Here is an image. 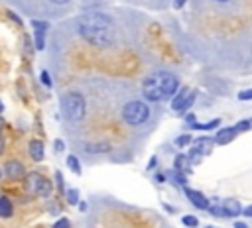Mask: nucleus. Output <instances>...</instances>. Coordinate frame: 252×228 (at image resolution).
<instances>
[{"label":"nucleus","instance_id":"nucleus-24","mask_svg":"<svg viewBox=\"0 0 252 228\" xmlns=\"http://www.w3.org/2000/svg\"><path fill=\"white\" fill-rule=\"evenodd\" d=\"M32 26L35 28V31H45V29H47V24H45V22H37V20H33Z\"/></svg>","mask_w":252,"mask_h":228},{"label":"nucleus","instance_id":"nucleus-10","mask_svg":"<svg viewBox=\"0 0 252 228\" xmlns=\"http://www.w3.org/2000/svg\"><path fill=\"white\" fill-rule=\"evenodd\" d=\"M51 193H53V185H51V181H49V179H45V177H43V179L39 181V185H37V189H35V193H33V195L47 199Z\"/></svg>","mask_w":252,"mask_h":228},{"label":"nucleus","instance_id":"nucleus-32","mask_svg":"<svg viewBox=\"0 0 252 228\" xmlns=\"http://www.w3.org/2000/svg\"><path fill=\"white\" fill-rule=\"evenodd\" d=\"M4 145H6V140H4V138H2V136H0V153H2V151H4Z\"/></svg>","mask_w":252,"mask_h":228},{"label":"nucleus","instance_id":"nucleus-23","mask_svg":"<svg viewBox=\"0 0 252 228\" xmlns=\"http://www.w3.org/2000/svg\"><path fill=\"white\" fill-rule=\"evenodd\" d=\"M53 228H71V222H69L67 218H59V220L53 224Z\"/></svg>","mask_w":252,"mask_h":228},{"label":"nucleus","instance_id":"nucleus-2","mask_svg":"<svg viewBox=\"0 0 252 228\" xmlns=\"http://www.w3.org/2000/svg\"><path fill=\"white\" fill-rule=\"evenodd\" d=\"M177 88H179L177 77L167 71H154L142 83V94L152 102H159L173 96Z\"/></svg>","mask_w":252,"mask_h":228},{"label":"nucleus","instance_id":"nucleus-26","mask_svg":"<svg viewBox=\"0 0 252 228\" xmlns=\"http://www.w3.org/2000/svg\"><path fill=\"white\" fill-rule=\"evenodd\" d=\"M41 83H43L45 86H51V79H49L47 71H41Z\"/></svg>","mask_w":252,"mask_h":228},{"label":"nucleus","instance_id":"nucleus-22","mask_svg":"<svg viewBox=\"0 0 252 228\" xmlns=\"http://www.w3.org/2000/svg\"><path fill=\"white\" fill-rule=\"evenodd\" d=\"M238 98L240 100H252V88H244L238 92Z\"/></svg>","mask_w":252,"mask_h":228},{"label":"nucleus","instance_id":"nucleus-28","mask_svg":"<svg viewBox=\"0 0 252 228\" xmlns=\"http://www.w3.org/2000/svg\"><path fill=\"white\" fill-rule=\"evenodd\" d=\"M8 18H12V20H14L16 24H22V20H20V18H18V16H16L14 12H8Z\"/></svg>","mask_w":252,"mask_h":228},{"label":"nucleus","instance_id":"nucleus-1","mask_svg":"<svg viewBox=\"0 0 252 228\" xmlns=\"http://www.w3.org/2000/svg\"><path fill=\"white\" fill-rule=\"evenodd\" d=\"M79 35L93 47H108L116 39V28L110 16L102 12H91L79 18Z\"/></svg>","mask_w":252,"mask_h":228},{"label":"nucleus","instance_id":"nucleus-13","mask_svg":"<svg viewBox=\"0 0 252 228\" xmlns=\"http://www.w3.org/2000/svg\"><path fill=\"white\" fill-rule=\"evenodd\" d=\"M41 179H43V177H41L39 173H30V175L26 177V187H28V191L35 193V189H37V185H39Z\"/></svg>","mask_w":252,"mask_h":228},{"label":"nucleus","instance_id":"nucleus-16","mask_svg":"<svg viewBox=\"0 0 252 228\" xmlns=\"http://www.w3.org/2000/svg\"><path fill=\"white\" fill-rule=\"evenodd\" d=\"M175 169H179V171H187V169H189V157H185V155H177V159H175Z\"/></svg>","mask_w":252,"mask_h":228},{"label":"nucleus","instance_id":"nucleus-6","mask_svg":"<svg viewBox=\"0 0 252 228\" xmlns=\"http://www.w3.org/2000/svg\"><path fill=\"white\" fill-rule=\"evenodd\" d=\"M4 173H6L8 179L18 181V179H24L26 169H24V165H22L18 159H12V161H6V165H4Z\"/></svg>","mask_w":252,"mask_h":228},{"label":"nucleus","instance_id":"nucleus-30","mask_svg":"<svg viewBox=\"0 0 252 228\" xmlns=\"http://www.w3.org/2000/svg\"><path fill=\"white\" fill-rule=\"evenodd\" d=\"M234 228H248V224H246V222H240V220H236V222H234Z\"/></svg>","mask_w":252,"mask_h":228},{"label":"nucleus","instance_id":"nucleus-18","mask_svg":"<svg viewBox=\"0 0 252 228\" xmlns=\"http://www.w3.org/2000/svg\"><path fill=\"white\" fill-rule=\"evenodd\" d=\"M181 222H183L185 226H189V228H195V226L199 224V220H197V216H193V214H185V216L181 218Z\"/></svg>","mask_w":252,"mask_h":228},{"label":"nucleus","instance_id":"nucleus-25","mask_svg":"<svg viewBox=\"0 0 252 228\" xmlns=\"http://www.w3.org/2000/svg\"><path fill=\"white\" fill-rule=\"evenodd\" d=\"M207 210H209L213 216H224V212H222V208H220V206H209Z\"/></svg>","mask_w":252,"mask_h":228},{"label":"nucleus","instance_id":"nucleus-4","mask_svg":"<svg viewBox=\"0 0 252 228\" xmlns=\"http://www.w3.org/2000/svg\"><path fill=\"white\" fill-rule=\"evenodd\" d=\"M148 118H150V108L142 100H130L122 106V120L130 126H140L148 122Z\"/></svg>","mask_w":252,"mask_h":228},{"label":"nucleus","instance_id":"nucleus-8","mask_svg":"<svg viewBox=\"0 0 252 228\" xmlns=\"http://www.w3.org/2000/svg\"><path fill=\"white\" fill-rule=\"evenodd\" d=\"M234 138H236L234 126H230V128H220V130H217V134H215V142H217L219 145H226V143H230Z\"/></svg>","mask_w":252,"mask_h":228},{"label":"nucleus","instance_id":"nucleus-34","mask_svg":"<svg viewBox=\"0 0 252 228\" xmlns=\"http://www.w3.org/2000/svg\"><path fill=\"white\" fill-rule=\"evenodd\" d=\"M49 2H53V4H67L69 0H49Z\"/></svg>","mask_w":252,"mask_h":228},{"label":"nucleus","instance_id":"nucleus-29","mask_svg":"<svg viewBox=\"0 0 252 228\" xmlns=\"http://www.w3.org/2000/svg\"><path fill=\"white\" fill-rule=\"evenodd\" d=\"M242 212H244L246 216H250V218H252V204H248L246 208H242Z\"/></svg>","mask_w":252,"mask_h":228},{"label":"nucleus","instance_id":"nucleus-9","mask_svg":"<svg viewBox=\"0 0 252 228\" xmlns=\"http://www.w3.org/2000/svg\"><path fill=\"white\" fill-rule=\"evenodd\" d=\"M222 212H224V216H236V214H240L242 212V206H240V202L236 200V199H226V200H222Z\"/></svg>","mask_w":252,"mask_h":228},{"label":"nucleus","instance_id":"nucleus-21","mask_svg":"<svg viewBox=\"0 0 252 228\" xmlns=\"http://www.w3.org/2000/svg\"><path fill=\"white\" fill-rule=\"evenodd\" d=\"M43 45H45V41H43V31H35V47L41 51Z\"/></svg>","mask_w":252,"mask_h":228},{"label":"nucleus","instance_id":"nucleus-11","mask_svg":"<svg viewBox=\"0 0 252 228\" xmlns=\"http://www.w3.org/2000/svg\"><path fill=\"white\" fill-rule=\"evenodd\" d=\"M43 143L39 142V140H33L32 143H30V155H32V159L33 161H41L43 159Z\"/></svg>","mask_w":252,"mask_h":228},{"label":"nucleus","instance_id":"nucleus-17","mask_svg":"<svg viewBox=\"0 0 252 228\" xmlns=\"http://www.w3.org/2000/svg\"><path fill=\"white\" fill-rule=\"evenodd\" d=\"M191 142H193V138H191L189 134H183V136H177V138H175V145H177V147H185V145H189Z\"/></svg>","mask_w":252,"mask_h":228},{"label":"nucleus","instance_id":"nucleus-20","mask_svg":"<svg viewBox=\"0 0 252 228\" xmlns=\"http://www.w3.org/2000/svg\"><path fill=\"white\" fill-rule=\"evenodd\" d=\"M67 202L69 204H77L79 202V191L77 189H69L67 191Z\"/></svg>","mask_w":252,"mask_h":228},{"label":"nucleus","instance_id":"nucleus-5","mask_svg":"<svg viewBox=\"0 0 252 228\" xmlns=\"http://www.w3.org/2000/svg\"><path fill=\"white\" fill-rule=\"evenodd\" d=\"M195 100V90H189V88H181L173 94V100H171V108L177 110V112H185L189 110V106L193 104Z\"/></svg>","mask_w":252,"mask_h":228},{"label":"nucleus","instance_id":"nucleus-38","mask_svg":"<svg viewBox=\"0 0 252 228\" xmlns=\"http://www.w3.org/2000/svg\"><path fill=\"white\" fill-rule=\"evenodd\" d=\"M0 179H2V171H0Z\"/></svg>","mask_w":252,"mask_h":228},{"label":"nucleus","instance_id":"nucleus-35","mask_svg":"<svg viewBox=\"0 0 252 228\" xmlns=\"http://www.w3.org/2000/svg\"><path fill=\"white\" fill-rule=\"evenodd\" d=\"M2 110H4V104H2V102H0V114H2Z\"/></svg>","mask_w":252,"mask_h":228},{"label":"nucleus","instance_id":"nucleus-31","mask_svg":"<svg viewBox=\"0 0 252 228\" xmlns=\"http://www.w3.org/2000/svg\"><path fill=\"white\" fill-rule=\"evenodd\" d=\"M185 2H187V0H175V2H173V4H175V8H181V6H183V4H185Z\"/></svg>","mask_w":252,"mask_h":228},{"label":"nucleus","instance_id":"nucleus-37","mask_svg":"<svg viewBox=\"0 0 252 228\" xmlns=\"http://www.w3.org/2000/svg\"><path fill=\"white\" fill-rule=\"evenodd\" d=\"M217 2H226V0H217Z\"/></svg>","mask_w":252,"mask_h":228},{"label":"nucleus","instance_id":"nucleus-14","mask_svg":"<svg viewBox=\"0 0 252 228\" xmlns=\"http://www.w3.org/2000/svg\"><path fill=\"white\" fill-rule=\"evenodd\" d=\"M108 149H110L108 143H91V145L85 147V151H89V153H104Z\"/></svg>","mask_w":252,"mask_h":228},{"label":"nucleus","instance_id":"nucleus-19","mask_svg":"<svg viewBox=\"0 0 252 228\" xmlns=\"http://www.w3.org/2000/svg\"><path fill=\"white\" fill-rule=\"evenodd\" d=\"M220 122L219 120H211V122H207V124H193V128L195 130H211V128H217Z\"/></svg>","mask_w":252,"mask_h":228},{"label":"nucleus","instance_id":"nucleus-33","mask_svg":"<svg viewBox=\"0 0 252 228\" xmlns=\"http://www.w3.org/2000/svg\"><path fill=\"white\" fill-rule=\"evenodd\" d=\"M77 204H79V208H81V210H83V212H85V210H87V202H77Z\"/></svg>","mask_w":252,"mask_h":228},{"label":"nucleus","instance_id":"nucleus-15","mask_svg":"<svg viewBox=\"0 0 252 228\" xmlns=\"http://www.w3.org/2000/svg\"><path fill=\"white\" fill-rule=\"evenodd\" d=\"M67 165H69V169H71L75 175L81 173V163H79V159H77L75 155H69V157H67Z\"/></svg>","mask_w":252,"mask_h":228},{"label":"nucleus","instance_id":"nucleus-12","mask_svg":"<svg viewBox=\"0 0 252 228\" xmlns=\"http://www.w3.org/2000/svg\"><path fill=\"white\" fill-rule=\"evenodd\" d=\"M14 214L12 200L8 197H0V218H10Z\"/></svg>","mask_w":252,"mask_h":228},{"label":"nucleus","instance_id":"nucleus-27","mask_svg":"<svg viewBox=\"0 0 252 228\" xmlns=\"http://www.w3.org/2000/svg\"><path fill=\"white\" fill-rule=\"evenodd\" d=\"M63 147H65L63 142L61 140H55V151H63Z\"/></svg>","mask_w":252,"mask_h":228},{"label":"nucleus","instance_id":"nucleus-39","mask_svg":"<svg viewBox=\"0 0 252 228\" xmlns=\"http://www.w3.org/2000/svg\"><path fill=\"white\" fill-rule=\"evenodd\" d=\"M207 228H213V226H207Z\"/></svg>","mask_w":252,"mask_h":228},{"label":"nucleus","instance_id":"nucleus-7","mask_svg":"<svg viewBox=\"0 0 252 228\" xmlns=\"http://www.w3.org/2000/svg\"><path fill=\"white\" fill-rule=\"evenodd\" d=\"M185 195H187V199L195 204V208H199V210H207L211 204H209V200H207V197L203 195V193H199V191H195V189H185Z\"/></svg>","mask_w":252,"mask_h":228},{"label":"nucleus","instance_id":"nucleus-36","mask_svg":"<svg viewBox=\"0 0 252 228\" xmlns=\"http://www.w3.org/2000/svg\"><path fill=\"white\" fill-rule=\"evenodd\" d=\"M2 126H4V120H2V118H0V128H2Z\"/></svg>","mask_w":252,"mask_h":228},{"label":"nucleus","instance_id":"nucleus-3","mask_svg":"<svg viewBox=\"0 0 252 228\" xmlns=\"http://www.w3.org/2000/svg\"><path fill=\"white\" fill-rule=\"evenodd\" d=\"M61 110H63V116L71 122H79L85 118V112H87V104H85V98L83 94L79 92H67L61 96Z\"/></svg>","mask_w":252,"mask_h":228}]
</instances>
